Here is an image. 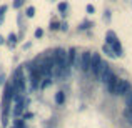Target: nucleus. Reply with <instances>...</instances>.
Returning <instances> with one entry per match:
<instances>
[{
  "label": "nucleus",
  "instance_id": "412c9836",
  "mask_svg": "<svg viewBox=\"0 0 132 128\" xmlns=\"http://www.w3.org/2000/svg\"><path fill=\"white\" fill-rule=\"evenodd\" d=\"M13 128H23L22 120H15V123H13Z\"/></svg>",
  "mask_w": 132,
  "mask_h": 128
},
{
  "label": "nucleus",
  "instance_id": "aec40b11",
  "mask_svg": "<svg viewBox=\"0 0 132 128\" xmlns=\"http://www.w3.org/2000/svg\"><path fill=\"white\" fill-rule=\"evenodd\" d=\"M89 27H92V23H90V22H84L80 27H79V28H80V30H87Z\"/></svg>",
  "mask_w": 132,
  "mask_h": 128
},
{
  "label": "nucleus",
  "instance_id": "5701e85b",
  "mask_svg": "<svg viewBox=\"0 0 132 128\" xmlns=\"http://www.w3.org/2000/svg\"><path fill=\"white\" fill-rule=\"evenodd\" d=\"M104 20H107V22L110 20V12H109V10H107V12H104Z\"/></svg>",
  "mask_w": 132,
  "mask_h": 128
},
{
  "label": "nucleus",
  "instance_id": "1a4fd4ad",
  "mask_svg": "<svg viewBox=\"0 0 132 128\" xmlns=\"http://www.w3.org/2000/svg\"><path fill=\"white\" fill-rule=\"evenodd\" d=\"M112 52H114L116 55H119V57L122 55V45L119 43V40H116V42L112 43Z\"/></svg>",
  "mask_w": 132,
  "mask_h": 128
},
{
  "label": "nucleus",
  "instance_id": "6e6552de",
  "mask_svg": "<svg viewBox=\"0 0 132 128\" xmlns=\"http://www.w3.org/2000/svg\"><path fill=\"white\" fill-rule=\"evenodd\" d=\"M102 52L107 55V57H110V58H116L117 55L112 52V48H110V45H107V43H104V47H102Z\"/></svg>",
  "mask_w": 132,
  "mask_h": 128
},
{
  "label": "nucleus",
  "instance_id": "ddd939ff",
  "mask_svg": "<svg viewBox=\"0 0 132 128\" xmlns=\"http://www.w3.org/2000/svg\"><path fill=\"white\" fill-rule=\"evenodd\" d=\"M9 43H10V47H15V43H17V35L15 33H10L9 35Z\"/></svg>",
  "mask_w": 132,
  "mask_h": 128
},
{
  "label": "nucleus",
  "instance_id": "4468645a",
  "mask_svg": "<svg viewBox=\"0 0 132 128\" xmlns=\"http://www.w3.org/2000/svg\"><path fill=\"white\" fill-rule=\"evenodd\" d=\"M25 15L29 17V18H32V17L35 15V8H34V7H27V10H25Z\"/></svg>",
  "mask_w": 132,
  "mask_h": 128
},
{
  "label": "nucleus",
  "instance_id": "39448f33",
  "mask_svg": "<svg viewBox=\"0 0 132 128\" xmlns=\"http://www.w3.org/2000/svg\"><path fill=\"white\" fill-rule=\"evenodd\" d=\"M89 65H90V52H84V53H80V58H79V68L84 72H89Z\"/></svg>",
  "mask_w": 132,
  "mask_h": 128
},
{
  "label": "nucleus",
  "instance_id": "f3484780",
  "mask_svg": "<svg viewBox=\"0 0 132 128\" xmlns=\"http://www.w3.org/2000/svg\"><path fill=\"white\" fill-rule=\"evenodd\" d=\"M126 105L127 106H132V92H129L126 95Z\"/></svg>",
  "mask_w": 132,
  "mask_h": 128
},
{
  "label": "nucleus",
  "instance_id": "9d476101",
  "mask_svg": "<svg viewBox=\"0 0 132 128\" xmlns=\"http://www.w3.org/2000/svg\"><path fill=\"white\" fill-rule=\"evenodd\" d=\"M22 112H23V103H22V100L19 98V103L15 105V110H13V115L19 116V115H22Z\"/></svg>",
  "mask_w": 132,
  "mask_h": 128
},
{
  "label": "nucleus",
  "instance_id": "6ab92c4d",
  "mask_svg": "<svg viewBox=\"0 0 132 128\" xmlns=\"http://www.w3.org/2000/svg\"><path fill=\"white\" fill-rule=\"evenodd\" d=\"M85 10H87V13H90V15H92V13L95 12V7H94V5H90V3H89V5L85 7Z\"/></svg>",
  "mask_w": 132,
  "mask_h": 128
},
{
  "label": "nucleus",
  "instance_id": "20e7f679",
  "mask_svg": "<svg viewBox=\"0 0 132 128\" xmlns=\"http://www.w3.org/2000/svg\"><path fill=\"white\" fill-rule=\"evenodd\" d=\"M130 92V83L124 78H117L116 88H114V95H127Z\"/></svg>",
  "mask_w": 132,
  "mask_h": 128
},
{
  "label": "nucleus",
  "instance_id": "f257e3e1",
  "mask_svg": "<svg viewBox=\"0 0 132 128\" xmlns=\"http://www.w3.org/2000/svg\"><path fill=\"white\" fill-rule=\"evenodd\" d=\"M12 85L15 86L17 93H23V92H25V77H23V70H22V68H17V70L13 72Z\"/></svg>",
  "mask_w": 132,
  "mask_h": 128
},
{
  "label": "nucleus",
  "instance_id": "a211bd4d",
  "mask_svg": "<svg viewBox=\"0 0 132 128\" xmlns=\"http://www.w3.org/2000/svg\"><path fill=\"white\" fill-rule=\"evenodd\" d=\"M59 28H60L59 22H50V30H59Z\"/></svg>",
  "mask_w": 132,
  "mask_h": 128
},
{
  "label": "nucleus",
  "instance_id": "0eeeda50",
  "mask_svg": "<svg viewBox=\"0 0 132 128\" xmlns=\"http://www.w3.org/2000/svg\"><path fill=\"white\" fill-rule=\"evenodd\" d=\"M116 40H117L116 33H114L112 30H109V32H107V35H105V43H107V45H112Z\"/></svg>",
  "mask_w": 132,
  "mask_h": 128
},
{
  "label": "nucleus",
  "instance_id": "393cba45",
  "mask_svg": "<svg viewBox=\"0 0 132 128\" xmlns=\"http://www.w3.org/2000/svg\"><path fill=\"white\" fill-rule=\"evenodd\" d=\"M5 42V38H3V37H0V43H3Z\"/></svg>",
  "mask_w": 132,
  "mask_h": 128
},
{
  "label": "nucleus",
  "instance_id": "9b49d317",
  "mask_svg": "<svg viewBox=\"0 0 132 128\" xmlns=\"http://www.w3.org/2000/svg\"><path fill=\"white\" fill-rule=\"evenodd\" d=\"M55 102H57L59 105H64V103H65V93L64 92H57V95H55Z\"/></svg>",
  "mask_w": 132,
  "mask_h": 128
},
{
  "label": "nucleus",
  "instance_id": "dca6fc26",
  "mask_svg": "<svg viewBox=\"0 0 132 128\" xmlns=\"http://www.w3.org/2000/svg\"><path fill=\"white\" fill-rule=\"evenodd\" d=\"M25 3V0H13V3H12V7L13 8H20V7Z\"/></svg>",
  "mask_w": 132,
  "mask_h": 128
},
{
  "label": "nucleus",
  "instance_id": "a878e982",
  "mask_svg": "<svg viewBox=\"0 0 132 128\" xmlns=\"http://www.w3.org/2000/svg\"><path fill=\"white\" fill-rule=\"evenodd\" d=\"M2 82H3V75H0V83H2Z\"/></svg>",
  "mask_w": 132,
  "mask_h": 128
},
{
  "label": "nucleus",
  "instance_id": "7ed1b4c3",
  "mask_svg": "<svg viewBox=\"0 0 132 128\" xmlns=\"http://www.w3.org/2000/svg\"><path fill=\"white\" fill-rule=\"evenodd\" d=\"M100 65H102V60H100V55H99V53H90V65H89V73H92L94 77H99Z\"/></svg>",
  "mask_w": 132,
  "mask_h": 128
},
{
  "label": "nucleus",
  "instance_id": "4be33fe9",
  "mask_svg": "<svg viewBox=\"0 0 132 128\" xmlns=\"http://www.w3.org/2000/svg\"><path fill=\"white\" fill-rule=\"evenodd\" d=\"M42 35H44V30H42V28L35 30V37H37V38H40V37H42Z\"/></svg>",
  "mask_w": 132,
  "mask_h": 128
},
{
  "label": "nucleus",
  "instance_id": "b1692460",
  "mask_svg": "<svg viewBox=\"0 0 132 128\" xmlns=\"http://www.w3.org/2000/svg\"><path fill=\"white\" fill-rule=\"evenodd\" d=\"M67 28H69V25H67V23H60V30H64V32H65Z\"/></svg>",
  "mask_w": 132,
  "mask_h": 128
},
{
  "label": "nucleus",
  "instance_id": "2eb2a0df",
  "mask_svg": "<svg viewBox=\"0 0 132 128\" xmlns=\"http://www.w3.org/2000/svg\"><path fill=\"white\" fill-rule=\"evenodd\" d=\"M7 8H9L7 5H2V7H0V23L3 22V17H5V12H7Z\"/></svg>",
  "mask_w": 132,
  "mask_h": 128
},
{
  "label": "nucleus",
  "instance_id": "f03ea898",
  "mask_svg": "<svg viewBox=\"0 0 132 128\" xmlns=\"http://www.w3.org/2000/svg\"><path fill=\"white\" fill-rule=\"evenodd\" d=\"M27 68H29V75H30V83H32V88L37 90L40 86V82H42V75H40V72L35 68V65H34V63H29V65H27Z\"/></svg>",
  "mask_w": 132,
  "mask_h": 128
},
{
  "label": "nucleus",
  "instance_id": "423d86ee",
  "mask_svg": "<svg viewBox=\"0 0 132 128\" xmlns=\"http://www.w3.org/2000/svg\"><path fill=\"white\" fill-rule=\"evenodd\" d=\"M15 96H17L15 86L12 85V82H7V85H5V96H3V100H5V102H10V98H15Z\"/></svg>",
  "mask_w": 132,
  "mask_h": 128
},
{
  "label": "nucleus",
  "instance_id": "f8f14e48",
  "mask_svg": "<svg viewBox=\"0 0 132 128\" xmlns=\"http://www.w3.org/2000/svg\"><path fill=\"white\" fill-rule=\"evenodd\" d=\"M67 8H69L67 2H60V3H59V12H60V15H65V12H67Z\"/></svg>",
  "mask_w": 132,
  "mask_h": 128
}]
</instances>
